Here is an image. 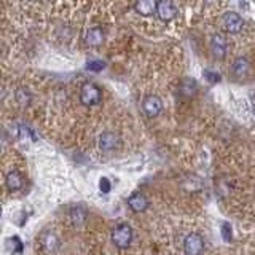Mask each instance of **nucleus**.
Returning a JSON list of instances; mask_svg holds the SVG:
<instances>
[{"label": "nucleus", "instance_id": "obj_1", "mask_svg": "<svg viewBox=\"0 0 255 255\" xmlns=\"http://www.w3.org/2000/svg\"><path fill=\"white\" fill-rule=\"evenodd\" d=\"M132 239H134V231L129 223L122 222L112 230V244L117 249H128L132 244Z\"/></svg>", "mask_w": 255, "mask_h": 255}, {"label": "nucleus", "instance_id": "obj_2", "mask_svg": "<svg viewBox=\"0 0 255 255\" xmlns=\"http://www.w3.org/2000/svg\"><path fill=\"white\" fill-rule=\"evenodd\" d=\"M80 102H82L85 107L99 106L102 102V90L93 82L83 83L82 88H80Z\"/></svg>", "mask_w": 255, "mask_h": 255}, {"label": "nucleus", "instance_id": "obj_3", "mask_svg": "<svg viewBox=\"0 0 255 255\" xmlns=\"http://www.w3.org/2000/svg\"><path fill=\"white\" fill-rule=\"evenodd\" d=\"M209 50L214 59L223 61L228 53V40L222 32H214L209 38Z\"/></svg>", "mask_w": 255, "mask_h": 255}, {"label": "nucleus", "instance_id": "obj_4", "mask_svg": "<svg viewBox=\"0 0 255 255\" xmlns=\"http://www.w3.org/2000/svg\"><path fill=\"white\" fill-rule=\"evenodd\" d=\"M182 249L185 255H203L206 249L204 238L199 233H188L183 238Z\"/></svg>", "mask_w": 255, "mask_h": 255}, {"label": "nucleus", "instance_id": "obj_5", "mask_svg": "<svg viewBox=\"0 0 255 255\" xmlns=\"http://www.w3.org/2000/svg\"><path fill=\"white\" fill-rule=\"evenodd\" d=\"M251 70H252V64L249 61V58L246 56H238V58L233 59L230 66V75L233 77L238 82H243L247 77L251 75Z\"/></svg>", "mask_w": 255, "mask_h": 255}, {"label": "nucleus", "instance_id": "obj_6", "mask_svg": "<svg viewBox=\"0 0 255 255\" xmlns=\"http://www.w3.org/2000/svg\"><path fill=\"white\" fill-rule=\"evenodd\" d=\"M222 29L227 32V34H239L244 29V19L243 16L236 13V11H228L222 16L220 19Z\"/></svg>", "mask_w": 255, "mask_h": 255}, {"label": "nucleus", "instance_id": "obj_7", "mask_svg": "<svg viewBox=\"0 0 255 255\" xmlns=\"http://www.w3.org/2000/svg\"><path fill=\"white\" fill-rule=\"evenodd\" d=\"M142 112L147 118H156L163 112V101L156 94H147L142 99Z\"/></svg>", "mask_w": 255, "mask_h": 255}, {"label": "nucleus", "instance_id": "obj_8", "mask_svg": "<svg viewBox=\"0 0 255 255\" xmlns=\"http://www.w3.org/2000/svg\"><path fill=\"white\" fill-rule=\"evenodd\" d=\"M38 244H40V247H42V251L45 254L51 255V254H56V252L59 251L61 239H59L58 235L54 233V231L46 230V231H43V233L38 236Z\"/></svg>", "mask_w": 255, "mask_h": 255}, {"label": "nucleus", "instance_id": "obj_9", "mask_svg": "<svg viewBox=\"0 0 255 255\" xmlns=\"http://www.w3.org/2000/svg\"><path fill=\"white\" fill-rule=\"evenodd\" d=\"M122 147V137L114 131H106L99 135V148L102 151H115Z\"/></svg>", "mask_w": 255, "mask_h": 255}, {"label": "nucleus", "instance_id": "obj_10", "mask_svg": "<svg viewBox=\"0 0 255 255\" xmlns=\"http://www.w3.org/2000/svg\"><path fill=\"white\" fill-rule=\"evenodd\" d=\"M177 16V6L174 5L172 0H158L156 6V18L163 22L172 21Z\"/></svg>", "mask_w": 255, "mask_h": 255}, {"label": "nucleus", "instance_id": "obj_11", "mask_svg": "<svg viewBox=\"0 0 255 255\" xmlns=\"http://www.w3.org/2000/svg\"><path fill=\"white\" fill-rule=\"evenodd\" d=\"M104 42H106V30L99 26L90 27L85 32V43L90 48H99Z\"/></svg>", "mask_w": 255, "mask_h": 255}, {"label": "nucleus", "instance_id": "obj_12", "mask_svg": "<svg viewBox=\"0 0 255 255\" xmlns=\"http://www.w3.org/2000/svg\"><path fill=\"white\" fill-rule=\"evenodd\" d=\"M126 204L129 207V211L134 214H140V212H145L148 209V199L143 193H132L129 198L126 199Z\"/></svg>", "mask_w": 255, "mask_h": 255}, {"label": "nucleus", "instance_id": "obj_13", "mask_svg": "<svg viewBox=\"0 0 255 255\" xmlns=\"http://www.w3.org/2000/svg\"><path fill=\"white\" fill-rule=\"evenodd\" d=\"M5 185H6V190L10 191V193L19 191L24 187V175H22V172L18 171V169L8 171L6 175H5Z\"/></svg>", "mask_w": 255, "mask_h": 255}, {"label": "nucleus", "instance_id": "obj_14", "mask_svg": "<svg viewBox=\"0 0 255 255\" xmlns=\"http://www.w3.org/2000/svg\"><path fill=\"white\" fill-rule=\"evenodd\" d=\"M198 93V83L195 78H190V77H185L180 80V83L177 86V94L183 99H190L193 98V96Z\"/></svg>", "mask_w": 255, "mask_h": 255}, {"label": "nucleus", "instance_id": "obj_15", "mask_svg": "<svg viewBox=\"0 0 255 255\" xmlns=\"http://www.w3.org/2000/svg\"><path fill=\"white\" fill-rule=\"evenodd\" d=\"M156 6H158V0H135L134 11L140 16L148 18L151 14H156Z\"/></svg>", "mask_w": 255, "mask_h": 255}, {"label": "nucleus", "instance_id": "obj_16", "mask_svg": "<svg viewBox=\"0 0 255 255\" xmlns=\"http://www.w3.org/2000/svg\"><path fill=\"white\" fill-rule=\"evenodd\" d=\"M67 217L74 227H82L88 219V211H86V207L80 206V204L72 206L67 212Z\"/></svg>", "mask_w": 255, "mask_h": 255}, {"label": "nucleus", "instance_id": "obj_17", "mask_svg": "<svg viewBox=\"0 0 255 255\" xmlns=\"http://www.w3.org/2000/svg\"><path fill=\"white\" fill-rule=\"evenodd\" d=\"M14 101L19 107H27L32 102V93L27 88H18V90L14 91Z\"/></svg>", "mask_w": 255, "mask_h": 255}, {"label": "nucleus", "instance_id": "obj_18", "mask_svg": "<svg viewBox=\"0 0 255 255\" xmlns=\"http://www.w3.org/2000/svg\"><path fill=\"white\" fill-rule=\"evenodd\" d=\"M220 231H222V238H223V241H225V243H230L231 239H233V230H231V225L228 222L222 223Z\"/></svg>", "mask_w": 255, "mask_h": 255}, {"label": "nucleus", "instance_id": "obj_19", "mask_svg": "<svg viewBox=\"0 0 255 255\" xmlns=\"http://www.w3.org/2000/svg\"><path fill=\"white\" fill-rule=\"evenodd\" d=\"M203 75H204V78H206L209 83H219L220 80H222V77H220L219 72H217V70H212V69H206V70L203 72Z\"/></svg>", "mask_w": 255, "mask_h": 255}, {"label": "nucleus", "instance_id": "obj_20", "mask_svg": "<svg viewBox=\"0 0 255 255\" xmlns=\"http://www.w3.org/2000/svg\"><path fill=\"white\" fill-rule=\"evenodd\" d=\"M86 69L91 70V72H101L106 69V62L101 61V59H93V61H88L86 64Z\"/></svg>", "mask_w": 255, "mask_h": 255}, {"label": "nucleus", "instance_id": "obj_21", "mask_svg": "<svg viewBox=\"0 0 255 255\" xmlns=\"http://www.w3.org/2000/svg\"><path fill=\"white\" fill-rule=\"evenodd\" d=\"M99 190L102 191V193H110V190H112V182L107 179V177H102L99 180Z\"/></svg>", "mask_w": 255, "mask_h": 255}, {"label": "nucleus", "instance_id": "obj_22", "mask_svg": "<svg viewBox=\"0 0 255 255\" xmlns=\"http://www.w3.org/2000/svg\"><path fill=\"white\" fill-rule=\"evenodd\" d=\"M11 241L14 243V246H11V252L14 254H21L22 252V243H21V239L18 236H13L11 238Z\"/></svg>", "mask_w": 255, "mask_h": 255}, {"label": "nucleus", "instance_id": "obj_23", "mask_svg": "<svg viewBox=\"0 0 255 255\" xmlns=\"http://www.w3.org/2000/svg\"><path fill=\"white\" fill-rule=\"evenodd\" d=\"M252 112H254V115H255V96L252 98Z\"/></svg>", "mask_w": 255, "mask_h": 255}, {"label": "nucleus", "instance_id": "obj_24", "mask_svg": "<svg viewBox=\"0 0 255 255\" xmlns=\"http://www.w3.org/2000/svg\"><path fill=\"white\" fill-rule=\"evenodd\" d=\"M29 2H38V0H29Z\"/></svg>", "mask_w": 255, "mask_h": 255}]
</instances>
